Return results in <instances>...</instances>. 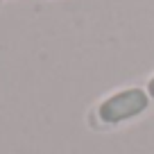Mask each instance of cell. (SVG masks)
Listing matches in <instances>:
<instances>
[{"label": "cell", "instance_id": "obj_1", "mask_svg": "<svg viewBox=\"0 0 154 154\" xmlns=\"http://www.w3.org/2000/svg\"><path fill=\"white\" fill-rule=\"evenodd\" d=\"M149 104V95L140 88H127V91H120L111 95L109 100H104L100 104V120L109 122V125H116V122L129 120V118H136L138 113H143Z\"/></svg>", "mask_w": 154, "mask_h": 154}, {"label": "cell", "instance_id": "obj_2", "mask_svg": "<svg viewBox=\"0 0 154 154\" xmlns=\"http://www.w3.org/2000/svg\"><path fill=\"white\" fill-rule=\"evenodd\" d=\"M147 95H149V97H154V77L149 79V84H147Z\"/></svg>", "mask_w": 154, "mask_h": 154}]
</instances>
